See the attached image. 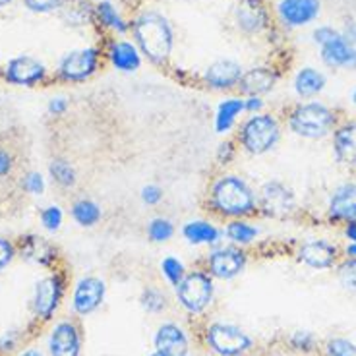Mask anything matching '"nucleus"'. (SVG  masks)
Wrapping results in <instances>:
<instances>
[{
  "mask_svg": "<svg viewBox=\"0 0 356 356\" xmlns=\"http://www.w3.org/2000/svg\"><path fill=\"white\" fill-rule=\"evenodd\" d=\"M134 43L140 49L142 56L155 66L169 63L175 49V31L170 22L157 10H143L130 24Z\"/></svg>",
  "mask_w": 356,
  "mask_h": 356,
  "instance_id": "f257e3e1",
  "label": "nucleus"
},
{
  "mask_svg": "<svg viewBox=\"0 0 356 356\" xmlns=\"http://www.w3.org/2000/svg\"><path fill=\"white\" fill-rule=\"evenodd\" d=\"M289 128L304 140H323L337 128V113L320 101L298 103L289 113Z\"/></svg>",
  "mask_w": 356,
  "mask_h": 356,
  "instance_id": "f03ea898",
  "label": "nucleus"
},
{
  "mask_svg": "<svg viewBox=\"0 0 356 356\" xmlns=\"http://www.w3.org/2000/svg\"><path fill=\"white\" fill-rule=\"evenodd\" d=\"M211 205L225 217H244L256 211V196L246 180L222 177L211 188Z\"/></svg>",
  "mask_w": 356,
  "mask_h": 356,
  "instance_id": "7ed1b4c3",
  "label": "nucleus"
},
{
  "mask_svg": "<svg viewBox=\"0 0 356 356\" xmlns=\"http://www.w3.org/2000/svg\"><path fill=\"white\" fill-rule=\"evenodd\" d=\"M281 138V124L275 116L256 115L250 116L241 128L242 147L252 155H264L271 152Z\"/></svg>",
  "mask_w": 356,
  "mask_h": 356,
  "instance_id": "20e7f679",
  "label": "nucleus"
},
{
  "mask_svg": "<svg viewBox=\"0 0 356 356\" xmlns=\"http://www.w3.org/2000/svg\"><path fill=\"white\" fill-rule=\"evenodd\" d=\"M103 53L99 47H86L80 51H72L58 64V78L64 81H86L89 80L101 66Z\"/></svg>",
  "mask_w": 356,
  "mask_h": 356,
  "instance_id": "39448f33",
  "label": "nucleus"
},
{
  "mask_svg": "<svg viewBox=\"0 0 356 356\" xmlns=\"http://www.w3.org/2000/svg\"><path fill=\"white\" fill-rule=\"evenodd\" d=\"M177 294L180 304L188 312L197 314V312L205 310L211 304V298H213V283H211L209 275H205L202 271H194V273L186 275L178 283Z\"/></svg>",
  "mask_w": 356,
  "mask_h": 356,
  "instance_id": "423d86ee",
  "label": "nucleus"
},
{
  "mask_svg": "<svg viewBox=\"0 0 356 356\" xmlns=\"http://www.w3.org/2000/svg\"><path fill=\"white\" fill-rule=\"evenodd\" d=\"M259 207L267 217L286 219L296 209V197L286 184L279 180H271V182H266L259 190Z\"/></svg>",
  "mask_w": 356,
  "mask_h": 356,
  "instance_id": "0eeeda50",
  "label": "nucleus"
},
{
  "mask_svg": "<svg viewBox=\"0 0 356 356\" xmlns=\"http://www.w3.org/2000/svg\"><path fill=\"white\" fill-rule=\"evenodd\" d=\"M207 343L217 355L241 356L252 348V339L234 325L215 323L207 331Z\"/></svg>",
  "mask_w": 356,
  "mask_h": 356,
  "instance_id": "6e6552de",
  "label": "nucleus"
},
{
  "mask_svg": "<svg viewBox=\"0 0 356 356\" xmlns=\"http://www.w3.org/2000/svg\"><path fill=\"white\" fill-rule=\"evenodd\" d=\"M321 14V0H279L277 18L285 27L296 29L316 22Z\"/></svg>",
  "mask_w": 356,
  "mask_h": 356,
  "instance_id": "1a4fd4ad",
  "label": "nucleus"
},
{
  "mask_svg": "<svg viewBox=\"0 0 356 356\" xmlns=\"http://www.w3.org/2000/svg\"><path fill=\"white\" fill-rule=\"evenodd\" d=\"M44 76H47L44 64L29 54L12 58L6 66V80L22 88H33L39 81L44 80Z\"/></svg>",
  "mask_w": 356,
  "mask_h": 356,
  "instance_id": "9d476101",
  "label": "nucleus"
},
{
  "mask_svg": "<svg viewBox=\"0 0 356 356\" xmlns=\"http://www.w3.org/2000/svg\"><path fill=\"white\" fill-rule=\"evenodd\" d=\"M234 16L238 29L248 35L261 33L269 27V12L264 0H241Z\"/></svg>",
  "mask_w": 356,
  "mask_h": 356,
  "instance_id": "9b49d317",
  "label": "nucleus"
},
{
  "mask_svg": "<svg viewBox=\"0 0 356 356\" xmlns=\"http://www.w3.org/2000/svg\"><path fill=\"white\" fill-rule=\"evenodd\" d=\"M341 31V29H339ZM321 63L327 68H345L356 70V44H350L345 37L339 33L331 41L320 47Z\"/></svg>",
  "mask_w": 356,
  "mask_h": 356,
  "instance_id": "f8f14e48",
  "label": "nucleus"
},
{
  "mask_svg": "<svg viewBox=\"0 0 356 356\" xmlns=\"http://www.w3.org/2000/svg\"><path fill=\"white\" fill-rule=\"evenodd\" d=\"M242 74H244V68L236 60L219 58L207 66V70L204 72V81L211 89L225 91V89L238 88Z\"/></svg>",
  "mask_w": 356,
  "mask_h": 356,
  "instance_id": "ddd939ff",
  "label": "nucleus"
},
{
  "mask_svg": "<svg viewBox=\"0 0 356 356\" xmlns=\"http://www.w3.org/2000/svg\"><path fill=\"white\" fill-rule=\"evenodd\" d=\"M298 259L312 269H331L337 264L339 248L323 238H314L298 248Z\"/></svg>",
  "mask_w": 356,
  "mask_h": 356,
  "instance_id": "4468645a",
  "label": "nucleus"
},
{
  "mask_svg": "<svg viewBox=\"0 0 356 356\" xmlns=\"http://www.w3.org/2000/svg\"><path fill=\"white\" fill-rule=\"evenodd\" d=\"M246 266V254L236 248H219L207 258L209 273L219 279H232Z\"/></svg>",
  "mask_w": 356,
  "mask_h": 356,
  "instance_id": "2eb2a0df",
  "label": "nucleus"
},
{
  "mask_svg": "<svg viewBox=\"0 0 356 356\" xmlns=\"http://www.w3.org/2000/svg\"><path fill=\"white\" fill-rule=\"evenodd\" d=\"M279 81V72L271 66H254L242 74L238 89L248 97H261L275 88Z\"/></svg>",
  "mask_w": 356,
  "mask_h": 356,
  "instance_id": "dca6fc26",
  "label": "nucleus"
},
{
  "mask_svg": "<svg viewBox=\"0 0 356 356\" xmlns=\"http://www.w3.org/2000/svg\"><path fill=\"white\" fill-rule=\"evenodd\" d=\"M63 298V279L58 275L44 277L37 285L35 291V312L41 320H51L54 310L58 308Z\"/></svg>",
  "mask_w": 356,
  "mask_h": 356,
  "instance_id": "f3484780",
  "label": "nucleus"
},
{
  "mask_svg": "<svg viewBox=\"0 0 356 356\" xmlns=\"http://www.w3.org/2000/svg\"><path fill=\"white\" fill-rule=\"evenodd\" d=\"M327 215L331 221H356V182H347L331 194Z\"/></svg>",
  "mask_w": 356,
  "mask_h": 356,
  "instance_id": "a211bd4d",
  "label": "nucleus"
},
{
  "mask_svg": "<svg viewBox=\"0 0 356 356\" xmlns=\"http://www.w3.org/2000/svg\"><path fill=\"white\" fill-rule=\"evenodd\" d=\"M105 298V283L99 281L95 277L81 279L76 293H74V310L80 316H88L93 310H97Z\"/></svg>",
  "mask_w": 356,
  "mask_h": 356,
  "instance_id": "6ab92c4d",
  "label": "nucleus"
},
{
  "mask_svg": "<svg viewBox=\"0 0 356 356\" xmlns=\"http://www.w3.org/2000/svg\"><path fill=\"white\" fill-rule=\"evenodd\" d=\"M107 58L116 70L126 72V74L140 70V66H142L140 49L136 47L134 41H126V39H115L108 43Z\"/></svg>",
  "mask_w": 356,
  "mask_h": 356,
  "instance_id": "aec40b11",
  "label": "nucleus"
},
{
  "mask_svg": "<svg viewBox=\"0 0 356 356\" xmlns=\"http://www.w3.org/2000/svg\"><path fill=\"white\" fill-rule=\"evenodd\" d=\"M49 348L53 356H80V333L72 321H60L51 333Z\"/></svg>",
  "mask_w": 356,
  "mask_h": 356,
  "instance_id": "412c9836",
  "label": "nucleus"
},
{
  "mask_svg": "<svg viewBox=\"0 0 356 356\" xmlns=\"http://www.w3.org/2000/svg\"><path fill=\"white\" fill-rule=\"evenodd\" d=\"M333 153L345 167H356V122H345L333 130Z\"/></svg>",
  "mask_w": 356,
  "mask_h": 356,
  "instance_id": "4be33fe9",
  "label": "nucleus"
},
{
  "mask_svg": "<svg viewBox=\"0 0 356 356\" xmlns=\"http://www.w3.org/2000/svg\"><path fill=\"white\" fill-rule=\"evenodd\" d=\"M325 74L314 66H304L294 76V93L300 99H314L325 89Z\"/></svg>",
  "mask_w": 356,
  "mask_h": 356,
  "instance_id": "5701e85b",
  "label": "nucleus"
},
{
  "mask_svg": "<svg viewBox=\"0 0 356 356\" xmlns=\"http://www.w3.org/2000/svg\"><path fill=\"white\" fill-rule=\"evenodd\" d=\"M155 347L159 348L161 353L169 356H186L188 353V339L184 335V331L167 323L157 331V337H155Z\"/></svg>",
  "mask_w": 356,
  "mask_h": 356,
  "instance_id": "b1692460",
  "label": "nucleus"
},
{
  "mask_svg": "<svg viewBox=\"0 0 356 356\" xmlns=\"http://www.w3.org/2000/svg\"><path fill=\"white\" fill-rule=\"evenodd\" d=\"M95 16H97L99 24L103 27H107V29H111L113 33L124 35V33L130 31V24L115 8V4L108 2V0H99V4L95 6Z\"/></svg>",
  "mask_w": 356,
  "mask_h": 356,
  "instance_id": "393cba45",
  "label": "nucleus"
},
{
  "mask_svg": "<svg viewBox=\"0 0 356 356\" xmlns=\"http://www.w3.org/2000/svg\"><path fill=\"white\" fill-rule=\"evenodd\" d=\"M244 111V99L231 97L225 99L215 115V130L219 134H227L234 124L236 116Z\"/></svg>",
  "mask_w": 356,
  "mask_h": 356,
  "instance_id": "a878e982",
  "label": "nucleus"
},
{
  "mask_svg": "<svg viewBox=\"0 0 356 356\" xmlns=\"http://www.w3.org/2000/svg\"><path fill=\"white\" fill-rule=\"evenodd\" d=\"M184 236L192 244H215L219 241V231L211 222L192 221L184 227Z\"/></svg>",
  "mask_w": 356,
  "mask_h": 356,
  "instance_id": "bb28decb",
  "label": "nucleus"
},
{
  "mask_svg": "<svg viewBox=\"0 0 356 356\" xmlns=\"http://www.w3.org/2000/svg\"><path fill=\"white\" fill-rule=\"evenodd\" d=\"M72 217L80 222L81 227H93L101 219V209L91 200H80L72 205Z\"/></svg>",
  "mask_w": 356,
  "mask_h": 356,
  "instance_id": "cd10ccee",
  "label": "nucleus"
},
{
  "mask_svg": "<svg viewBox=\"0 0 356 356\" xmlns=\"http://www.w3.org/2000/svg\"><path fill=\"white\" fill-rule=\"evenodd\" d=\"M49 170H51V177L54 178L56 184H60L64 188H70L76 184V170H74V167L68 161L54 159Z\"/></svg>",
  "mask_w": 356,
  "mask_h": 356,
  "instance_id": "c85d7f7f",
  "label": "nucleus"
},
{
  "mask_svg": "<svg viewBox=\"0 0 356 356\" xmlns=\"http://www.w3.org/2000/svg\"><path fill=\"white\" fill-rule=\"evenodd\" d=\"M227 236L236 244H250L258 236V229L246 221H232L227 227Z\"/></svg>",
  "mask_w": 356,
  "mask_h": 356,
  "instance_id": "c756f323",
  "label": "nucleus"
},
{
  "mask_svg": "<svg viewBox=\"0 0 356 356\" xmlns=\"http://www.w3.org/2000/svg\"><path fill=\"white\" fill-rule=\"evenodd\" d=\"M339 283L343 285L345 291L356 294V259H345L339 266Z\"/></svg>",
  "mask_w": 356,
  "mask_h": 356,
  "instance_id": "7c9ffc66",
  "label": "nucleus"
},
{
  "mask_svg": "<svg viewBox=\"0 0 356 356\" xmlns=\"http://www.w3.org/2000/svg\"><path fill=\"white\" fill-rule=\"evenodd\" d=\"M147 234H149V238L153 242H167L175 234V227H172V222L169 219H153L149 222V229H147Z\"/></svg>",
  "mask_w": 356,
  "mask_h": 356,
  "instance_id": "2f4dec72",
  "label": "nucleus"
},
{
  "mask_svg": "<svg viewBox=\"0 0 356 356\" xmlns=\"http://www.w3.org/2000/svg\"><path fill=\"white\" fill-rule=\"evenodd\" d=\"M161 269H163L165 277L169 279L172 285H178V283L184 279V266H182V261H178L177 258L163 259Z\"/></svg>",
  "mask_w": 356,
  "mask_h": 356,
  "instance_id": "473e14b6",
  "label": "nucleus"
},
{
  "mask_svg": "<svg viewBox=\"0 0 356 356\" xmlns=\"http://www.w3.org/2000/svg\"><path fill=\"white\" fill-rule=\"evenodd\" d=\"M327 356H356V345L347 339H333L325 345Z\"/></svg>",
  "mask_w": 356,
  "mask_h": 356,
  "instance_id": "72a5a7b5",
  "label": "nucleus"
},
{
  "mask_svg": "<svg viewBox=\"0 0 356 356\" xmlns=\"http://www.w3.org/2000/svg\"><path fill=\"white\" fill-rule=\"evenodd\" d=\"M64 0H24L27 10L35 12V14H49L63 6Z\"/></svg>",
  "mask_w": 356,
  "mask_h": 356,
  "instance_id": "f704fd0d",
  "label": "nucleus"
},
{
  "mask_svg": "<svg viewBox=\"0 0 356 356\" xmlns=\"http://www.w3.org/2000/svg\"><path fill=\"white\" fill-rule=\"evenodd\" d=\"M41 222H43L44 229L56 231L63 225V211H60V207H56V205L47 207L43 213H41Z\"/></svg>",
  "mask_w": 356,
  "mask_h": 356,
  "instance_id": "c9c22d12",
  "label": "nucleus"
},
{
  "mask_svg": "<svg viewBox=\"0 0 356 356\" xmlns=\"http://www.w3.org/2000/svg\"><path fill=\"white\" fill-rule=\"evenodd\" d=\"M143 308H147L149 312H161L165 308V296L155 291V289H147L142 296Z\"/></svg>",
  "mask_w": 356,
  "mask_h": 356,
  "instance_id": "e433bc0d",
  "label": "nucleus"
},
{
  "mask_svg": "<svg viewBox=\"0 0 356 356\" xmlns=\"http://www.w3.org/2000/svg\"><path fill=\"white\" fill-rule=\"evenodd\" d=\"M291 343H293V347L296 350H312L314 348V343H316V339L312 333H306V331H296L291 339Z\"/></svg>",
  "mask_w": 356,
  "mask_h": 356,
  "instance_id": "4c0bfd02",
  "label": "nucleus"
},
{
  "mask_svg": "<svg viewBox=\"0 0 356 356\" xmlns=\"http://www.w3.org/2000/svg\"><path fill=\"white\" fill-rule=\"evenodd\" d=\"M24 188H26L29 194H43L44 190V182H43V177L39 175V172H29L24 180Z\"/></svg>",
  "mask_w": 356,
  "mask_h": 356,
  "instance_id": "58836bf2",
  "label": "nucleus"
},
{
  "mask_svg": "<svg viewBox=\"0 0 356 356\" xmlns=\"http://www.w3.org/2000/svg\"><path fill=\"white\" fill-rule=\"evenodd\" d=\"M341 31L339 29H335V27H331V26H320V27H316L314 29V41L316 43L323 44V43H327V41H331L333 37H337Z\"/></svg>",
  "mask_w": 356,
  "mask_h": 356,
  "instance_id": "ea45409f",
  "label": "nucleus"
},
{
  "mask_svg": "<svg viewBox=\"0 0 356 356\" xmlns=\"http://www.w3.org/2000/svg\"><path fill=\"white\" fill-rule=\"evenodd\" d=\"M14 254H16L14 244H12L10 241H6V238H0V271L8 266L10 261H12Z\"/></svg>",
  "mask_w": 356,
  "mask_h": 356,
  "instance_id": "a19ab883",
  "label": "nucleus"
},
{
  "mask_svg": "<svg viewBox=\"0 0 356 356\" xmlns=\"http://www.w3.org/2000/svg\"><path fill=\"white\" fill-rule=\"evenodd\" d=\"M161 197H163V192H161L159 186H145L142 190V200L147 205H155L159 204Z\"/></svg>",
  "mask_w": 356,
  "mask_h": 356,
  "instance_id": "79ce46f5",
  "label": "nucleus"
},
{
  "mask_svg": "<svg viewBox=\"0 0 356 356\" xmlns=\"http://www.w3.org/2000/svg\"><path fill=\"white\" fill-rule=\"evenodd\" d=\"M14 169V159L8 152L0 149V178L8 177L10 172Z\"/></svg>",
  "mask_w": 356,
  "mask_h": 356,
  "instance_id": "37998d69",
  "label": "nucleus"
},
{
  "mask_svg": "<svg viewBox=\"0 0 356 356\" xmlns=\"http://www.w3.org/2000/svg\"><path fill=\"white\" fill-rule=\"evenodd\" d=\"M66 108H68V103H66V99L63 97L53 99V101L49 103V113H51V115H63Z\"/></svg>",
  "mask_w": 356,
  "mask_h": 356,
  "instance_id": "c03bdc74",
  "label": "nucleus"
},
{
  "mask_svg": "<svg viewBox=\"0 0 356 356\" xmlns=\"http://www.w3.org/2000/svg\"><path fill=\"white\" fill-rule=\"evenodd\" d=\"M341 35L347 39L350 44H356V24L355 22H347L345 27L341 29Z\"/></svg>",
  "mask_w": 356,
  "mask_h": 356,
  "instance_id": "a18cd8bd",
  "label": "nucleus"
},
{
  "mask_svg": "<svg viewBox=\"0 0 356 356\" xmlns=\"http://www.w3.org/2000/svg\"><path fill=\"white\" fill-rule=\"evenodd\" d=\"M261 107H264V101H261V97L244 99V111H248V113H259Z\"/></svg>",
  "mask_w": 356,
  "mask_h": 356,
  "instance_id": "49530a36",
  "label": "nucleus"
},
{
  "mask_svg": "<svg viewBox=\"0 0 356 356\" xmlns=\"http://www.w3.org/2000/svg\"><path fill=\"white\" fill-rule=\"evenodd\" d=\"M345 236H347V241L356 244V221L345 222Z\"/></svg>",
  "mask_w": 356,
  "mask_h": 356,
  "instance_id": "de8ad7c7",
  "label": "nucleus"
},
{
  "mask_svg": "<svg viewBox=\"0 0 356 356\" xmlns=\"http://www.w3.org/2000/svg\"><path fill=\"white\" fill-rule=\"evenodd\" d=\"M345 254H347V258L348 259H356V244H348L347 248H345Z\"/></svg>",
  "mask_w": 356,
  "mask_h": 356,
  "instance_id": "09e8293b",
  "label": "nucleus"
},
{
  "mask_svg": "<svg viewBox=\"0 0 356 356\" xmlns=\"http://www.w3.org/2000/svg\"><path fill=\"white\" fill-rule=\"evenodd\" d=\"M19 356H41V353H37V350H27V353H24V355Z\"/></svg>",
  "mask_w": 356,
  "mask_h": 356,
  "instance_id": "8fccbe9b",
  "label": "nucleus"
},
{
  "mask_svg": "<svg viewBox=\"0 0 356 356\" xmlns=\"http://www.w3.org/2000/svg\"><path fill=\"white\" fill-rule=\"evenodd\" d=\"M14 0H0V8H4V6H8V4H12Z\"/></svg>",
  "mask_w": 356,
  "mask_h": 356,
  "instance_id": "3c124183",
  "label": "nucleus"
},
{
  "mask_svg": "<svg viewBox=\"0 0 356 356\" xmlns=\"http://www.w3.org/2000/svg\"><path fill=\"white\" fill-rule=\"evenodd\" d=\"M350 101H353V105L356 107V88H355V91H353V95H350Z\"/></svg>",
  "mask_w": 356,
  "mask_h": 356,
  "instance_id": "603ef678",
  "label": "nucleus"
},
{
  "mask_svg": "<svg viewBox=\"0 0 356 356\" xmlns=\"http://www.w3.org/2000/svg\"><path fill=\"white\" fill-rule=\"evenodd\" d=\"M152 356H169V355H165V353H161V350H157V353H155V355H152Z\"/></svg>",
  "mask_w": 356,
  "mask_h": 356,
  "instance_id": "864d4df0",
  "label": "nucleus"
}]
</instances>
